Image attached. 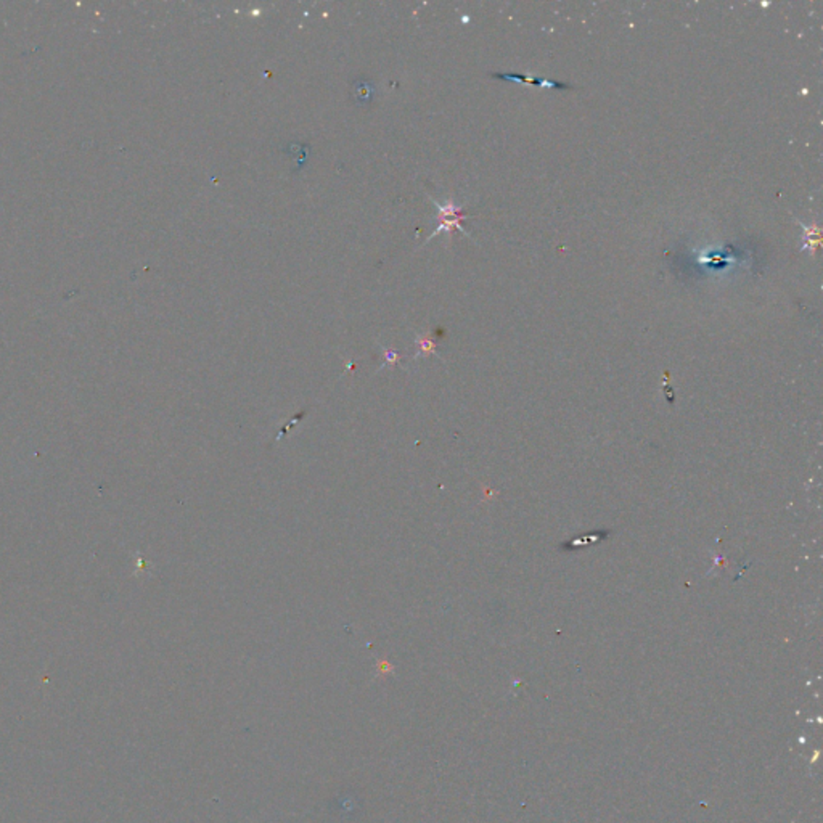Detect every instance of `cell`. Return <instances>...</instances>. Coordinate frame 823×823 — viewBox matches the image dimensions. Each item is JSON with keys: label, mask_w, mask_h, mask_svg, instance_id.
<instances>
[{"label": "cell", "mask_w": 823, "mask_h": 823, "mask_svg": "<svg viewBox=\"0 0 823 823\" xmlns=\"http://www.w3.org/2000/svg\"><path fill=\"white\" fill-rule=\"evenodd\" d=\"M492 78L495 79H502V80H514V83H523V84H530V85H535V87H547V89H571V85L568 84H563V83H556V80H549V79H544V78H537V76H530V74H514V73H494L492 74Z\"/></svg>", "instance_id": "obj_1"}, {"label": "cell", "mask_w": 823, "mask_h": 823, "mask_svg": "<svg viewBox=\"0 0 823 823\" xmlns=\"http://www.w3.org/2000/svg\"><path fill=\"white\" fill-rule=\"evenodd\" d=\"M798 224L803 227V230H804V243H803V246H801L799 251L809 250L810 256H815L817 250H819V248L822 246V229L815 224L804 225L803 222H798Z\"/></svg>", "instance_id": "obj_2"}, {"label": "cell", "mask_w": 823, "mask_h": 823, "mask_svg": "<svg viewBox=\"0 0 823 823\" xmlns=\"http://www.w3.org/2000/svg\"><path fill=\"white\" fill-rule=\"evenodd\" d=\"M372 95H373V87L368 80H365V79L356 80L354 85H353V99L357 101V105H365L367 101H370Z\"/></svg>", "instance_id": "obj_3"}, {"label": "cell", "mask_w": 823, "mask_h": 823, "mask_svg": "<svg viewBox=\"0 0 823 823\" xmlns=\"http://www.w3.org/2000/svg\"><path fill=\"white\" fill-rule=\"evenodd\" d=\"M416 346H418V354L420 356L436 354V344H435V341H432L431 338H418V339H416Z\"/></svg>", "instance_id": "obj_4"}, {"label": "cell", "mask_w": 823, "mask_h": 823, "mask_svg": "<svg viewBox=\"0 0 823 823\" xmlns=\"http://www.w3.org/2000/svg\"><path fill=\"white\" fill-rule=\"evenodd\" d=\"M384 357H386V362H384V365H396L398 360H399V353L398 351H389V349H384Z\"/></svg>", "instance_id": "obj_5"}]
</instances>
